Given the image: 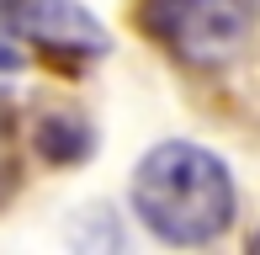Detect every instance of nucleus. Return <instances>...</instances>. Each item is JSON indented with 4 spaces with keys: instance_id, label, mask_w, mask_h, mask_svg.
<instances>
[{
    "instance_id": "nucleus-2",
    "label": "nucleus",
    "mask_w": 260,
    "mask_h": 255,
    "mask_svg": "<svg viewBox=\"0 0 260 255\" xmlns=\"http://www.w3.org/2000/svg\"><path fill=\"white\" fill-rule=\"evenodd\" d=\"M255 21V0H149L144 27L191 64H218Z\"/></svg>"
},
{
    "instance_id": "nucleus-4",
    "label": "nucleus",
    "mask_w": 260,
    "mask_h": 255,
    "mask_svg": "<svg viewBox=\"0 0 260 255\" xmlns=\"http://www.w3.org/2000/svg\"><path fill=\"white\" fill-rule=\"evenodd\" d=\"M255 250H260V234H255Z\"/></svg>"
},
{
    "instance_id": "nucleus-3",
    "label": "nucleus",
    "mask_w": 260,
    "mask_h": 255,
    "mask_svg": "<svg viewBox=\"0 0 260 255\" xmlns=\"http://www.w3.org/2000/svg\"><path fill=\"white\" fill-rule=\"evenodd\" d=\"M38 149L48 160H58V165H64V160H80L90 149V128L80 122V117H48L38 128Z\"/></svg>"
},
{
    "instance_id": "nucleus-1",
    "label": "nucleus",
    "mask_w": 260,
    "mask_h": 255,
    "mask_svg": "<svg viewBox=\"0 0 260 255\" xmlns=\"http://www.w3.org/2000/svg\"><path fill=\"white\" fill-rule=\"evenodd\" d=\"M133 207L170 245H207L234 224V181L197 144H159L133 176Z\"/></svg>"
}]
</instances>
